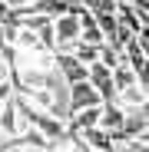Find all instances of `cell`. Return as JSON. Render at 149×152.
<instances>
[{"label": "cell", "instance_id": "11", "mask_svg": "<svg viewBox=\"0 0 149 152\" xmlns=\"http://www.w3.org/2000/svg\"><path fill=\"white\" fill-rule=\"evenodd\" d=\"M113 83H116V93H119V89L139 83V76H136V69H133L129 63H119V66H113Z\"/></svg>", "mask_w": 149, "mask_h": 152}, {"label": "cell", "instance_id": "20", "mask_svg": "<svg viewBox=\"0 0 149 152\" xmlns=\"http://www.w3.org/2000/svg\"><path fill=\"white\" fill-rule=\"evenodd\" d=\"M0 50H7V40H4V27H0Z\"/></svg>", "mask_w": 149, "mask_h": 152}, {"label": "cell", "instance_id": "17", "mask_svg": "<svg viewBox=\"0 0 149 152\" xmlns=\"http://www.w3.org/2000/svg\"><path fill=\"white\" fill-rule=\"evenodd\" d=\"M10 10H13V7L7 4V0H0V23H4V20H7V13H10Z\"/></svg>", "mask_w": 149, "mask_h": 152}, {"label": "cell", "instance_id": "5", "mask_svg": "<svg viewBox=\"0 0 149 152\" xmlns=\"http://www.w3.org/2000/svg\"><path fill=\"white\" fill-rule=\"evenodd\" d=\"M90 83L99 89V96H103V103L106 99H116V83H113V69L106 66V63H99V60H93L90 63Z\"/></svg>", "mask_w": 149, "mask_h": 152}, {"label": "cell", "instance_id": "18", "mask_svg": "<svg viewBox=\"0 0 149 152\" xmlns=\"http://www.w3.org/2000/svg\"><path fill=\"white\" fill-rule=\"evenodd\" d=\"M7 4H10L13 10H20V7H27V4H33V0H7Z\"/></svg>", "mask_w": 149, "mask_h": 152}, {"label": "cell", "instance_id": "12", "mask_svg": "<svg viewBox=\"0 0 149 152\" xmlns=\"http://www.w3.org/2000/svg\"><path fill=\"white\" fill-rule=\"evenodd\" d=\"M66 53H73V56H80L83 63H93V60H99V46L96 43H83V40H76Z\"/></svg>", "mask_w": 149, "mask_h": 152}, {"label": "cell", "instance_id": "8", "mask_svg": "<svg viewBox=\"0 0 149 152\" xmlns=\"http://www.w3.org/2000/svg\"><path fill=\"white\" fill-rule=\"evenodd\" d=\"M99 113H103V103L90 106V109H76V113H70L66 126L73 132H86V129H93V126H99Z\"/></svg>", "mask_w": 149, "mask_h": 152}, {"label": "cell", "instance_id": "13", "mask_svg": "<svg viewBox=\"0 0 149 152\" xmlns=\"http://www.w3.org/2000/svg\"><path fill=\"white\" fill-rule=\"evenodd\" d=\"M99 63H106V66L113 69V66H119V63H123V53H119L113 43H99Z\"/></svg>", "mask_w": 149, "mask_h": 152}, {"label": "cell", "instance_id": "3", "mask_svg": "<svg viewBox=\"0 0 149 152\" xmlns=\"http://www.w3.org/2000/svg\"><path fill=\"white\" fill-rule=\"evenodd\" d=\"M27 126H30V122L20 116L17 96H13V99H7V103H0V132H4V136H20Z\"/></svg>", "mask_w": 149, "mask_h": 152}, {"label": "cell", "instance_id": "16", "mask_svg": "<svg viewBox=\"0 0 149 152\" xmlns=\"http://www.w3.org/2000/svg\"><path fill=\"white\" fill-rule=\"evenodd\" d=\"M13 83H0V103H7V99H13Z\"/></svg>", "mask_w": 149, "mask_h": 152}, {"label": "cell", "instance_id": "19", "mask_svg": "<svg viewBox=\"0 0 149 152\" xmlns=\"http://www.w3.org/2000/svg\"><path fill=\"white\" fill-rule=\"evenodd\" d=\"M10 139H13V136H4V132H0V149H4V145H7Z\"/></svg>", "mask_w": 149, "mask_h": 152}, {"label": "cell", "instance_id": "6", "mask_svg": "<svg viewBox=\"0 0 149 152\" xmlns=\"http://www.w3.org/2000/svg\"><path fill=\"white\" fill-rule=\"evenodd\" d=\"M99 126H103L106 132H116L126 126V109H123L116 99H106L103 103V113H99Z\"/></svg>", "mask_w": 149, "mask_h": 152}, {"label": "cell", "instance_id": "9", "mask_svg": "<svg viewBox=\"0 0 149 152\" xmlns=\"http://www.w3.org/2000/svg\"><path fill=\"white\" fill-rule=\"evenodd\" d=\"M80 40L83 43H106V37H103V30H99V23H96V17L90 13V10H83L80 13Z\"/></svg>", "mask_w": 149, "mask_h": 152}, {"label": "cell", "instance_id": "14", "mask_svg": "<svg viewBox=\"0 0 149 152\" xmlns=\"http://www.w3.org/2000/svg\"><path fill=\"white\" fill-rule=\"evenodd\" d=\"M93 17H96V23H99V30H103L106 40L119 30V17H116V13H93Z\"/></svg>", "mask_w": 149, "mask_h": 152}, {"label": "cell", "instance_id": "21", "mask_svg": "<svg viewBox=\"0 0 149 152\" xmlns=\"http://www.w3.org/2000/svg\"><path fill=\"white\" fill-rule=\"evenodd\" d=\"M146 89H149V86H146Z\"/></svg>", "mask_w": 149, "mask_h": 152}, {"label": "cell", "instance_id": "4", "mask_svg": "<svg viewBox=\"0 0 149 152\" xmlns=\"http://www.w3.org/2000/svg\"><path fill=\"white\" fill-rule=\"evenodd\" d=\"M99 103H103V96H99V89H96L90 80L70 86V113H76V109H90V106H99Z\"/></svg>", "mask_w": 149, "mask_h": 152}, {"label": "cell", "instance_id": "10", "mask_svg": "<svg viewBox=\"0 0 149 152\" xmlns=\"http://www.w3.org/2000/svg\"><path fill=\"white\" fill-rule=\"evenodd\" d=\"M116 17H119V23H123V27H129L133 33H139L142 20H139V13H136V7H133V4H126V0H119V7H116Z\"/></svg>", "mask_w": 149, "mask_h": 152}, {"label": "cell", "instance_id": "7", "mask_svg": "<svg viewBox=\"0 0 149 152\" xmlns=\"http://www.w3.org/2000/svg\"><path fill=\"white\" fill-rule=\"evenodd\" d=\"M116 103L126 109V113H129V109H139V106L149 103V89H146L142 83H133V86H126V89L116 93Z\"/></svg>", "mask_w": 149, "mask_h": 152}, {"label": "cell", "instance_id": "2", "mask_svg": "<svg viewBox=\"0 0 149 152\" xmlns=\"http://www.w3.org/2000/svg\"><path fill=\"white\" fill-rule=\"evenodd\" d=\"M57 69H60L66 86L90 80V63H83L80 56H73V53H57Z\"/></svg>", "mask_w": 149, "mask_h": 152}, {"label": "cell", "instance_id": "15", "mask_svg": "<svg viewBox=\"0 0 149 152\" xmlns=\"http://www.w3.org/2000/svg\"><path fill=\"white\" fill-rule=\"evenodd\" d=\"M80 4H83L90 13H116L119 0H80Z\"/></svg>", "mask_w": 149, "mask_h": 152}, {"label": "cell", "instance_id": "1", "mask_svg": "<svg viewBox=\"0 0 149 152\" xmlns=\"http://www.w3.org/2000/svg\"><path fill=\"white\" fill-rule=\"evenodd\" d=\"M53 37H57V53H66V50L80 40V17L76 13H63L53 20Z\"/></svg>", "mask_w": 149, "mask_h": 152}]
</instances>
